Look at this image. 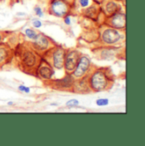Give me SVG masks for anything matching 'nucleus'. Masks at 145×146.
Instances as JSON below:
<instances>
[{
  "mask_svg": "<svg viewBox=\"0 0 145 146\" xmlns=\"http://www.w3.org/2000/svg\"><path fill=\"white\" fill-rule=\"evenodd\" d=\"M14 58H15L20 70L26 74L35 76L42 57L31 46L29 42L18 43L14 48Z\"/></svg>",
  "mask_w": 145,
  "mask_h": 146,
  "instance_id": "nucleus-1",
  "label": "nucleus"
},
{
  "mask_svg": "<svg viewBox=\"0 0 145 146\" xmlns=\"http://www.w3.org/2000/svg\"><path fill=\"white\" fill-rule=\"evenodd\" d=\"M87 83L92 92H102L112 88L115 77L109 67H93L87 76Z\"/></svg>",
  "mask_w": 145,
  "mask_h": 146,
  "instance_id": "nucleus-2",
  "label": "nucleus"
},
{
  "mask_svg": "<svg viewBox=\"0 0 145 146\" xmlns=\"http://www.w3.org/2000/svg\"><path fill=\"white\" fill-rule=\"evenodd\" d=\"M66 54V49L56 44L51 47L49 49L45 51L42 57L47 62H48L54 68L57 70H61L64 67V61Z\"/></svg>",
  "mask_w": 145,
  "mask_h": 146,
  "instance_id": "nucleus-3",
  "label": "nucleus"
},
{
  "mask_svg": "<svg viewBox=\"0 0 145 146\" xmlns=\"http://www.w3.org/2000/svg\"><path fill=\"white\" fill-rule=\"evenodd\" d=\"M75 82V78L72 74L66 73V76L60 79L52 78L48 81L43 82L45 85L48 87L61 91H72V90L73 83Z\"/></svg>",
  "mask_w": 145,
  "mask_h": 146,
  "instance_id": "nucleus-4",
  "label": "nucleus"
},
{
  "mask_svg": "<svg viewBox=\"0 0 145 146\" xmlns=\"http://www.w3.org/2000/svg\"><path fill=\"white\" fill-rule=\"evenodd\" d=\"M72 6L66 0H50L48 13L51 15L64 18L66 15L70 14Z\"/></svg>",
  "mask_w": 145,
  "mask_h": 146,
  "instance_id": "nucleus-5",
  "label": "nucleus"
},
{
  "mask_svg": "<svg viewBox=\"0 0 145 146\" xmlns=\"http://www.w3.org/2000/svg\"><path fill=\"white\" fill-rule=\"evenodd\" d=\"M121 30L115 29L107 27L100 33V41L105 46H113L120 42V41L124 37L121 35Z\"/></svg>",
  "mask_w": 145,
  "mask_h": 146,
  "instance_id": "nucleus-6",
  "label": "nucleus"
},
{
  "mask_svg": "<svg viewBox=\"0 0 145 146\" xmlns=\"http://www.w3.org/2000/svg\"><path fill=\"white\" fill-rule=\"evenodd\" d=\"M92 68H93V64L89 57L81 54L78 60V63L72 75L74 76L75 79H80L87 76V74L92 70Z\"/></svg>",
  "mask_w": 145,
  "mask_h": 146,
  "instance_id": "nucleus-7",
  "label": "nucleus"
},
{
  "mask_svg": "<svg viewBox=\"0 0 145 146\" xmlns=\"http://www.w3.org/2000/svg\"><path fill=\"white\" fill-rule=\"evenodd\" d=\"M29 43L31 44V46L36 50V52H38L41 55L45 51L49 49L51 47L55 45V44L52 43L51 39H49L48 36H46L44 34H42V33H38L36 38L34 40L30 41Z\"/></svg>",
  "mask_w": 145,
  "mask_h": 146,
  "instance_id": "nucleus-8",
  "label": "nucleus"
},
{
  "mask_svg": "<svg viewBox=\"0 0 145 146\" xmlns=\"http://www.w3.org/2000/svg\"><path fill=\"white\" fill-rule=\"evenodd\" d=\"M81 55V53L77 49L72 48V49L66 50L65 61H64V67H63L65 69L66 73L72 74Z\"/></svg>",
  "mask_w": 145,
  "mask_h": 146,
  "instance_id": "nucleus-9",
  "label": "nucleus"
},
{
  "mask_svg": "<svg viewBox=\"0 0 145 146\" xmlns=\"http://www.w3.org/2000/svg\"><path fill=\"white\" fill-rule=\"evenodd\" d=\"M54 68L45 60L42 59L36 69L35 76L42 80L43 82H46L54 78Z\"/></svg>",
  "mask_w": 145,
  "mask_h": 146,
  "instance_id": "nucleus-10",
  "label": "nucleus"
},
{
  "mask_svg": "<svg viewBox=\"0 0 145 146\" xmlns=\"http://www.w3.org/2000/svg\"><path fill=\"white\" fill-rule=\"evenodd\" d=\"M105 25L115 29L124 31L126 28V15L119 11L109 17H105Z\"/></svg>",
  "mask_w": 145,
  "mask_h": 146,
  "instance_id": "nucleus-11",
  "label": "nucleus"
},
{
  "mask_svg": "<svg viewBox=\"0 0 145 146\" xmlns=\"http://www.w3.org/2000/svg\"><path fill=\"white\" fill-rule=\"evenodd\" d=\"M14 56V48L9 44L2 42L0 44V70L9 65L13 60Z\"/></svg>",
  "mask_w": 145,
  "mask_h": 146,
  "instance_id": "nucleus-12",
  "label": "nucleus"
},
{
  "mask_svg": "<svg viewBox=\"0 0 145 146\" xmlns=\"http://www.w3.org/2000/svg\"><path fill=\"white\" fill-rule=\"evenodd\" d=\"M118 48H115L111 46H105L103 48H99L93 51V53H97V59L110 60L116 56V52Z\"/></svg>",
  "mask_w": 145,
  "mask_h": 146,
  "instance_id": "nucleus-13",
  "label": "nucleus"
},
{
  "mask_svg": "<svg viewBox=\"0 0 145 146\" xmlns=\"http://www.w3.org/2000/svg\"><path fill=\"white\" fill-rule=\"evenodd\" d=\"M72 92L77 94H87L90 93L91 90L89 88L87 76L80 78V79H75V82L73 83Z\"/></svg>",
  "mask_w": 145,
  "mask_h": 146,
  "instance_id": "nucleus-14",
  "label": "nucleus"
},
{
  "mask_svg": "<svg viewBox=\"0 0 145 146\" xmlns=\"http://www.w3.org/2000/svg\"><path fill=\"white\" fill-rule=\"evenodd\" d=\"M121 11V6L119 3H115L113 0H109L105 3L104 6V14L105 17H109L110 15Z\"/></svg>",
  "mask_w": 145,
  "mask_h": 146,
  "instance_id": "nucleus-15",
  "label": "nucleus"
},
{
  "mask_svg": "<svg viewBox=\"0 0 145 146\" xmlns=\"http://www.w3.org/2000/svg\"><path fill=\"white\" fill-rule=\"evenodd\" d=\"M99 12H100V9L98 6L92 5V6H90L88 8L87 7L86 9L83 11V14L87 17H89V18H92V19H95V18H97L99 16Z\"/></svg>",
  "mask_w": 145,
  "mask_h": 146,
  "instance_id": "nucleus-16",
  "label": "nucleus"
},
{
  "mask_svg": "<svg viewBox=\"0 0 145 146\" xmlns=\"http://www.w3.org/2000/svg\"><path fill=\"white\" fill-rule=\"evenodd\" d=\"M37 33L36 31H34L33 29H31V28H26L25 30V34L26 36H27L30 40H34L37 36Z\"/></svg>",
  "mask_w": 145,
  "mask_h": 146,
  "instance_id": "nucleus-17",
  "label": "nucleus"
},
{
  "mask_svg": "<svg viewBox=\"0 0 145 146\" xmlns=\"http://www.w3.org/2000/svg\"><path fill=\"white\" fill-rule=\"evenodd\" d=\"M109 101L108 99H98L96 100V105L99 106H106L109 105Z\"/></svg>",
  "mask_w": 145,
  "mask_h": 146,
  "instance_id": "nucleus-18",
  "label": "nucleus"
},
{
  "mask_svg": "<svg viewBox=\"0 0 145 146\" xmlns=\"http://www.w3.org/2000/svg\"><path fill=\"white\" fill-rule=\"evenodd\" d=\"M78 3L80 5V7L86 9L87 7L89 6L90 4V0H78Z\"/></svg>",
  "mask_w": 145,
  "mask_h": 146,
  "instance_id": "nucleus-19",
  "label": "nucleus"
},
{
  "mask_svg": "<svg viewBox=\"0 0 145 146\" xmlns=\"http://www.w3.org/2000/svg\"><path fill=\"white\" fill-rule=\"evenodd\" d=\"M34 12H35L36 16H38V17H42V16H43L42 9V8H41L40 6H38V5L35 6V8H34Z\"/></svg>",
  "mask_w": 145,
  "mask_h": 146,
  "instance_id": "nucleus-20",
  "label": "nucleus"
},
{
  "mask_svg": "<svg viewBox=\"0 0 145 146\" xmlns=\"http://www.w3.org/2000/svg\"><path fill=\"white\" fill-rule=\"evenodd\" d=\"M18 90H19L20 92L26 93V94H29V93L31 92L30 88H28V87H26V86H25V85H20V86L18 87Z\"/></svg>",
  "mask_w": 145,
  "mask_h": 146,
  "instance_id": "nucleus-21",
  "label": "nucleus"
},
{
  "mask_svg": "<svg viewBox=\"0 0 145 146\" xmlns=\"http://www.w3.org/2000/svg\"><path fill=\"white\" fill-rule=\"evenodd\" d=\"M78 105H79V101L77 100H75V99H72V100L66 102L67 106H76Z\"/></svg>",
  "mask_w": 145,
  "mask_h": 146,
  "instance_id": "nucleus-22",
  "label": "nucleus"
},
{
  "mask_svg": "<svg viewBox=\"0 0 145 146\" xmlns=\"http://www.w3.org/2000/svg\"><path fill=\"white\" fill-rule=\"evenodd\" d=\"M32 24L33 27H35L36 29H38V28H40V27H42V21H39V20H34V21H32Z\"/></svg>",
  "mask_w": 145,
  "mask_h": 146,
  "instance_id": "nucleus-23",
  "label": "nucleus"
},
{
  "mask_svg": "<svg viewBox=\"0 0 145 146\" xmlns=\"http://www.w3.org/2000/svg\"><path fill=\"white\" fill-rule=\"evenodd\" d=\"M64 22H65V24L66 25H71V23H72V20H71V16L68 15H66L65 17H64Z\"/></svg>",
  "mask_w": 145,
  "mask_h": 146,
  "instance_id": "nucleus-24",
  "label": "nucleus"
},
{
  "mask_svg": "<svg viewBox=\"0 0 145 146\" xmlns=\"http://www.w3.org/2000/svg\"><path fill=\"white\" fill-rule=\"evenodd\" d=\"M7 34H8V33H6V32H0V44L3 42V40L7 36Z\"/></svg>",
  "mask_w": 145,
  "mask_h": 146,
  "instance_id": "nucleus-25",
  "label": "nucleus"
},
{
  "mask_svg": "<svg viewBox=\"0 0 145 146\" xmlns=\"http://www.w3.org/2000/svg\"><path fill=\"white\" fill-rule=\"evenodd\" d=\"M13 104H14L13 102H8V105H9V106H12Z\"/></svg>",
  "mask_w": 145,
  "mask_h": 146,
  "instance_id": "nucleus-26",
  "label": "nucleus"
},
{
  "mask_svg": "<svg viewBox=\"0 0 145 146\" xmlns=\"http://www.w3.org/2000/svg\"><path fill=\"white\" fill-rule=\"evenodd\" d=\"M3 0H0V2H3Z\"/></svg>",
  "mask_w": 145,
  "mask_h": 146,
  "instance_id": "nucleus-27",
  "label": "nucleus"
}]
</instances>
